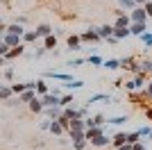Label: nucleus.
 Returning a JSON list of instances; mask_svg holds the SVG:
<instances>
[{"label":"nucleus","instance_id":"nucleus-9","mask_svg":"<svg viewBox=\"0 0 152 150\" xmlns=\"http://www.w3.org/2000/svg\"><path fill=\"white\" fill-rule=\"evenodd\" d=\"M98 34H100L102 41H104V39H109V37H114V25H109V23L100 25V27H98Z\"/></svg>","mask_w":152,"mask_h":150},{"label":"nucleus","instance_id":"nucleus-21","mask_svg":"<svg viewBox=\"0 0 152 150\" xmlns=\"http://www.w3.org/2000/svg\"><path fill=\"white\" fill-rule=\"evenodd\" d=\"M114 37L118 39V41H123V39L132 37V34H129V27H114Z\"/></svg>","mask_w":152,"mask_h":150},{"label":"nucleus","instance_id":"nucleus-11","mask_svg":"<svg viewBox=\"0 0 152 150\" xmlns=\"http://www.w3.org/2000/svg\"><path fill=\"white\" fill-rule=\"evenodd\" d=\"M27 105H30V109H32L34 114H41V112L45 109V105L41 102V96H37V98H32L30 102H27Z\"/></svg>","mask_w":152,"mask_h":150},{"label":"nucleus","instance_id":"nucleus-17","mask_svg":"<svg viewBox=\"0 0 152 150\" xmlns=\"http://www.w3.org/2000/svg\"><path fill=\"white\" fill-rule=\"evenodd\" d=\"M129 23H132V18H129V14H125V16H116V21L111 25L114 27H129Z\"/></svg>","mask_w":152,"mask_h":150},{"label":"nucleus","instance_id":"nucleus-7","mask_svg":"<svg viewBox=\"0 0 152 150\" xmlns=\"http://www.w3.org/2000/svg\"><path fill=\"white\" fill-rule=\"evenodd\" d=\"M41 102H43L45 107H52V105H59V96L57 93H52V91H48L45 96H41ZM61 107V105H59Z\"/></svg>","mask_w":152,"mask_h":150},{"label":"nucleus","instance_id":"nucleus-6","mask_svg":"<svg viewBox=\"0 0 152 150\" xmlns=\"http://www.w3.org/2000/svg\"><path fill=\"white\" fill-rule=\"evenodd\" d=\"M2 41H5V43L9 46V48H14V46H18L20 41H23V37H20V34H12V32H5Z\"/></svg>","mask_w":152,"mask_h":150},{"label":"nucleus","instance_id":"nucleus-39","mask_svg":"<svg viewBox=\"0 0 152 150\" xmlns=\"http://www.w3.org/2000/svg\"><path fill=\"white\" fill-rule=\"evenodd\" d=\"M141 134V139L143 137H150V132H152V127H148V125H143V127H139V130H136Z\"/></svg>","mask_w":152,"mask_h":150},{"label":"nucleus","instance_id":"nucleus-30","mask_svg":"<svg viewBox=\"0 0 152 150\" xmlns=\"http://www.w3.org/2000/svg\"><path fill=\"white\" fill-rule=\"evenodd\" d=\"M141 41H143V43H145V48L150 50V48H152V32H150V30L143 32V34H141Z\"/></svg>","mask_w":152,"mask_h":150},{"label":"nucleus","instance_id":"nucleus-52","mask_svg":"<svg viewBox=\"0 0 152 150\" xmlns=\"http://www.w3.org/2000/svg\"><path fill=\"white\" fill-rule=\"evenodd\" d=\"M16 23H20V25H25V23H27V16H18V18H16Z\"/></svg>","mask_w":152,"mask_h":150},{"label":"nucleus","instance_id":"nucleus-56","mask_svg":"<svg viewBox=\"0 0 152 150\" xmlns=\"http://www.w3.org/2000/svg\"><path fill=\"white\" fill-rule=\"evenodd\" d=\"M0 25H2V21H0Z\"/></svg>","mask_w":152,"mask_h":150},{"label":"nucleus","instance_id":"nucleus-5","mask_svg":"<svg viewBox=\"0 0 152 150\" xmlns=\"http://www.w3.org/2000/svg\"><path fill=\"white\" fill-rule=\"evenodd\" d=\"M118 62H121V68L123 71H136V62H139V59H136V57H123V59H118Z\"/></svg>","mask_w":152,"mask_h":150},{"label":"nucleus","instance_id":"nucleus-35","mask_svg":"<svg viewBox=\"0 0 152 150\" xmlns=\"http://www.w3.org/2000/svg\"><path fill=\"white\" fill-rule=\"evenodd\" d=\"M136 141H141L139 132H127V143H136Z\"/></svg>","mask_w":152,"mask_h":150},{"label":"nucleus","instance_id":"nucleus-27","mask_svg":"<svg viewBox=\"0 0 152 150\" xmlns=\"http://www.w3.org/2000/svg\"><path fill=\"white\" fill-rule=\"evenodd\" d=\"M100 100H104V102H111V98H109L107 93H93L89 98V102H100Z\"/></svg>","mask_w":152,"mask_h":150},{"label":"nucleus","instance_id":"nucleus-45","mask_svg":"<svg viewBox=\"0 0 152 150\" xmlns=\"http://www.w3.org/2000/svg\"><path fill=\"white\" fill-rule=\"evenodd\" d=\"M2 77H5V80H14V68H5Z\"/></svg>","mask_w":152,"mask_h":150},{"label":"nucleus","instance_id":"nucleus-37","mask_svg":"<svg viewBox=\"0 0 152 150\" xmlns=\"http://www.w3.org/2000/svg\"><path fill=\"white\" fill-rule=\"evenodd\" d=\"M86 62H89V64H93V66H102V62H104V59H102V57H98V55H91L89 59H86Z\"/></svg>","mask_w":152,"mask_h":150},{"label":"nucleus","instance_id":"nucleus-18","mask_svg":"<svg viewBox=\"0 0 152 150\" xmlns=\"http://www.w3.org/2000/svg\"><path fill=\"white\" fill-rule=\"evenodd\" d=\"M123 143H127V132H118V134L111 137V146H114V148H118V146H123Z\"/></svg>","mask_w":152,"mask_h":150},{"label":"nucleus","instance_id":"nucleus-46","mask_svg":"<svg viewBox=\"0 0 152 150\" xmlns=\"http://www.w3.org/2000/svg\"><path fill=\"white\" fill-rule=\"evenodd\" d=\"M50 123H52V118H45V121H41V130H50Z\"/></svg>","mask_w":152,"mask_h":150},{"label":"nucleus","instance_id":"nucleus-38","mask_svg":"<svg viewBox=\"0 0 152 150\" xmlns=\"http://www.w3.org/2000/svg\"><path fill=\"white\" fill-rule=\"evenodd\" d=\"M23 41H25V43L37 41V32H25V34H23Z\"/></svg>","mask_w":152,"mask_h":150},{"label":"nucleus","instance_id":"nucleus-24","mask_svg":"<svg viewBox=\"0 0 152 150\" xmlns=\"http://www.w3.org/2000/svg\"><path fill=\"white\" fill-rule=\"evenodd\" d=\"M102 66H104V68H109V71H118V68H121V62H118V59H104V62H102Z\"/></svg>","mask_w":152,"mask_h":150},{"label":"nucleus","instance_id":"nucleus-20","mask_svg":"<svg viewBox=\"0 0 152 150\" xmlns=\"http://www.w3.org/2000/svg\"><path fill=\"white\" fill-rule=\"evenodd\" d=\"M32 98H37V91H34V89H25L23 93H18V102H30Z\"/></svg>","mask_w":152,"mask_h":150},{"label":"nucleus","instance_id":"nucleus-4","mask_svg":"<svg viewBox=\"0 0 152 150\" xmlns=\"http://www.w3.org/2000/svg\"><path fill=\"white\" fill-rule=\"evenodd\" d=\"M150 27H148V21H143V23H129V34L132 37H141L143 32H148Z\"/></svg>","mask_w":152,"mask_h":150},{"label":"nucleus","instance_id":"nucleus-13","mask_svg":"<svg viewBox=\"0 0 152 150\" xmlns=\"http://www.w3.org/2000/svg\"><path fill=\"white\" fill-rule=\"evenodd\" d=\"M20 55H25V46L23 43H18V46H14L9 52H7V57L5 59H16V57H20Z\"/></svg>","mask_w":152,"mask_h":150},{"label":"nucleus","instance_id":"nucleus-23","mask_svg":"<svg viewBox=\"0 0 152 150\" xmlns=\"http://www.w3.org/2000/svg\"><path fill=\"white\" fill-rule=\"evenodd\" d=\"M14 96V91H12V87H9V84H2V87H0V100H9Z\"/></svg>","mask_w":152,"mask_h":150},{"label":"nucleus","instance_id":"nucleus-1","mask_svg":"<svg viewBox=\"0 0 152 150\" xmlns=\"http://www.w3.org/2000/svg\"><path fill=\"white\" fill-rule=\"evenodd\" d=\"M80 41H91V43H98V41H102L100 39V34H98V27H89V30L86 32H82V34H80Z\"/></svg>","mask_w":152,"mask_h":150},{"label":"nucleus","instance_id":"nucleus-36","mask_svg":"<svg viewBox=\"0 0 152 150\" xmlns=\"http://www.w3.org/2000/svg\"><path fill=\"white\" fill-rule=\"evenodd\" d=\"M59 125H61V127H64V132H66V130H68V127H70V118H66V116H64V112H61V116H59Z\"/></svg>","mask_w":152,"mask_h":150},{"label":"nucleus","instance_id":"nucleus-43","mask_svg":"<svg viewBox=\"0 0 152 150\" xmlns=\"http://www.w3.org/2000/svg\"><path fill=\"white\" fill-rule=\"evenodd\" d=\"M143 9H145L148 18H152V2H150V0H145V2H143Z\"/></svg>","mask_w":152,"mask_h":150},{"label":"nucleus","instance_id":"nucleus-49","mask_svg":"<svg viewBox=\"0 0 152 150\" xmlns=\"http://www.w3.org/2000/svg\"><path fill=\"white\" fill-rule=\"evenodd\" d=\"M45 52H48V50H45V48H39L37 52H34V57H37V59H41V57H43Z\"/></svg>","mask_w":152,"mask_h":150},{"label":"nucleus","instance_id":"nucleus-2","mask_svg":"<svg viewBox=\"0 0 152 150\" xmlns=\"http://www.w3.org/2000/svg\"><path fill=\"white\" fill-rule=\"evenodd\" d=\"M129 18H132V23H143V21H148V14L145 9H143V5H136L129 12Z\"/></svg>","mask_w":152,"mask_h":150},{"label":"nucleus","instance_id":"nucleus-16","mask_svg":"<svg viewBox=\"0 0 152 150\" xmlns=\"http://www.w3.org/2000/svg\"><path fill=\"white\" fill-rule=\"evenodd\" d=\"M34 32H37V39H43V37H48V34H52V27L48 23H41Z\"/></svg>","mask_w":152,"mask_h":150},{"label":"nucleus","instance_id":"nucleus-55","mask_svg":"<svg viewBox=\"0 0 152 150\" xmlns=\"http://www.w3.org/2000/svg\"><path fill=\"white\" fill-rule=\"evenodd\" d=\"M150 139H152V132H150Z\"/></svg>","mask_w":152,"mask_h":150},{"label":"nucleus","instance_id":"nucleus-44","mask_svg":"<svg viewBox=\"0 0 152 150\" xmlns=\"http://www.w3.org/2000/svg\"><path fill=\"white\" fill-rule=\"evenodd\" d=\"M84 62H86V59H70V62L66 64V66H73V68H77V66H82Z\"/></svg>","mask_w":152,"mask_h":150},{"label":"nucleus","instance_id":"nucleus-41","mask_svg":"<svg viewBox=\"0 0 152 150\" xmlns=\"http://www.w3.org/2000/svg\"><path fill=\"white\" fill-rule=\"evenodd\" d=\"M143 96H145V98L152 102V80L148 82V87H145V91H143Z\"/></svg>","mask_w":152,"mask_h":150},{"label":"nucleus","instance_id":"nucleus-48","mask_svg":"<svg viewBox=\"0 0 152 150\" xmlns=\"http://www.w3.org/2000/svg\"><path fill=\"white\" fill-rule=\"evenodd\" d=\"M125 87H127V91H136V84H134V80H127Z\"/></svg>","mask_w":152,"mask_h":150},{"label":"nucleus","instance_id":"nucleus-8","mask_svg":"<svg viewBox=\"0 0 152 150\" xmlns=\"http://www.w3.org/2000/svg\"><path fill=\"white\" fill-rule=\"evenodd\" d=\"M86 127H93V125H104L107 123V116H104V114H95L93 118H89V116H86Z\"/></svg>","mask_w":152,"mask_h":150},{"label":"nucleus","instance_id":"nucleus-51","mask_svg":"<svg viewBox=\"0 0 152 150\" xmlns=\"http://www.w3.org/2000/svg\"><path fill=\"white\" fill-rule=\"evenodd\" d=\"M116 150H132V143H123V146H118Z\"/></svg>","mask_w":152,"mask_h":150},{"label":"nucleus","instance_id":"nucleus-12","mask_svg":"<svg viewBox=\"0 0 152 150\" xmlns=\"http://www.w3.org/2000/svg\"><path fill=\"white\" fill-rule=\"evenodd\" d=\"M45 114H48V118H59V116H61V112H64V107H59V105H52V107H45L43 109Z\"/></svg>","mask_w":152,"mask_h":150},{"label":"nucleus","instance_id":"nucleus-53","mask_svg":"<svg viewBox=\"0 0 152 150\" xmlns=\"http://www.w3.org/2000/svg\"><path fill=\"white\" fill-rule=\"evenodd\" d=\"M145 114H148V118H152V107H148V112H145Z\"/></svg>","mask_w":152,"mask_h":150},{"label":"nucleus","instance_id":"nucleus-25","mask_svg":"<svg viewBox=\"0 0 152 150\" xmlns=\"http://www.w3.org/2000/svg\"><path fill=\"white\" fill-rule=\"evenodd\" d=\"M48 91H50V89H48L45 80H37V96H45Z\"/></svg>","mask_w":152,"mask_h":150},{"label":"nucleus","instance_id":"nucleus-15","mask_svg":"<svg viewBox=\"0 0 152 150\" xmlns=\"http://www.w3.org/2000/svg\"><path fill=\"white\" fill-rule=\"evenodd\" d=\"M66 43H68V50H80V34H68L66 37Z\"/></svg>","mask_w":152,"mask_h":150},{"label":"nucleus","instance_id":"nucleus-28","mask_svg":"<svg viewBox=\"0 0 152 150\" xmlns=\"http://www.w3.org/2000/svg\"><path fill=\"white\" fill-rule=\"evenodd\" d=\"M107 123L109 125H123V123H127V116H109Z\"/></svg>","mask_w":152,"mask_h":150},{"label":"nucleus","instance_id":"nucleus-47","mask_svg":"<svg viewBox=\"0 0 152 150\" xmlns=\"http://www.w3.org/2000/svg\"><path fill=\"white\" fill-rule=\"evenodd\" d=\"M132 150H145V143H141V141H136V143H132Z\"/></svg>","mask_w":152,"mask_h":150},{"label":"nucleus","instance_id":"nucleus-50","mask_svg":"<svg viewBox=\"0 0 152 150\" xmlns=\"http://www.w3.org/2000/svg\"><path fill=\"white\" fill-rule=\"evenodd\" d=\"M104 41H109V46H118V39L116 37H109V39H104Z\"/></svg>","mask_w":152,"mask_h":150},{"label":"nucleus","instance_id":"nucleus-14","mask_svg":"<svg viewBox=\"0 0 152 150\" xmlns=\"http://www.w3.org/2000/svg\"><path fill=\"white\" fill-rule=\"evenodd\" d=\"M43 48L45 50H55L57 48V34H55V32L48 34V37H43Z\"/></svg>","mask_w":152,"mask_h":150},{"label":"nucleus","instance_id":"nucleus-19","mask_svg":"<svg viewBox=\"0 0 152 150\" xmlns=\"http://www.w3.org/2000/svg\"><path fill=\"white\" fill-rule=\"evenodd\" d=\"M109 141H111V139H109V137H104V134H100V137L91 139V146H95V148H104V146H109Z\"/></svg>","mask_w":152,"mask_h":150},{"label":"nucleus","instance_id":"nucleus-31","mask_svg":"<svg viewBox=\"0 0 152 150\" xmlns=\"http://www.w3.org/2000/svg\"><path fill=\"white\" fill-rule=\"evenodd\" d=\"M118 7H123L125 12H132L136 5H134V0H118Z\"/></svg>","mask_w":152,"mask_h":150},{"label":"nucleus","instance_id":"nucleus-54","mask_svg":"<svg viewBox=\"0 0 152 150\" xmlns=\"http://www.w3.org/2000/svg\"><path fill=\"white\" fill-rule=\"evenodd\" d=\"M143 2H145V0H134V5H143Z\"/></svg>","mask_w":152,"mask_h":150},{"label":"nucleus","instance_id":"nucleus-32","mask_svg":"<svg viewBox=\"0 0 152 150\" xmlns=\"http://www.w3.org/2000/svg\"><path fill=\"white\" fill-rule=\"evenodd\" d=\"M50 132H52V134H55V137H57V134H61V132H64V127H61V125H59V121H57V118H55V121H52V123H50Z\"/></svg>","mask_w":152,"mask_h":150},{"label":"nucleus","instance_id":"nucleus-22","mask_svg":"<svg viewBox=\"0 0 152 150\" xmlns=\"http://www.w3.org/2000/svg\"><path fill=\"white\" fill-rule=\"evenodd\" d=\"M68 130H82L84 132V130H86V121H84V118H73Z\"/></svg>","mask_w":152,"mask_h":150},{"label":"nucleus","instance_id":"nucleus-42","mask_svg":"<svg viewBox=\"0 0 152 150\" xmlns=\"http://www.w3.org/2000/svg\"><path fill=\"white\" fill-rule=\"evenodd\" d=\"M9 50H12V48H9L5 41H0V57H7V52H9Z\"/></svg>","mask_w":152,"mask_h":150},{"label":"nucleus","instance_id":"nucleus-34","mask_svg":"<svg viewBox=\"0 0 152 150\" xmlns=\"http://www.w3.org/2000/svg\"><path fill=\"white\" fill-rule=\"evenodd\" d=\"M9 87H12V91H14L16 96H18V93H23L25 89H30V87H27V82H25V84H9Z\"/></svg>","mask_w":152,"mask_h":150},{"label":"nucleus","instance_id":"nucleus-33","mask_svg":"<svg viewBox=\"0 0 152 150\" xmlns=\"http://www.w3.org/2000/svg\"><path fill=\"white\" fill-rule=\"evenodd\" d=\"M68 132V137L73 139V141H77V139H84V132L82 130H66Z\"/></svg>","mask_w":152,"mask_h":150},{"label":"nucleus","instance_id":"nucleus-29","mask_svg":"<svg viewBox=\"0 0 152 150\" xmlns=\"http://www.w3.org/2000/svg\"><path fill=\"white\" fill-rule=\"evenodd\" d=\"M75 102V98H73V93H66V96H59V105L66 107V105H73Z\"/></svg>","mask_w":152,"mask_h":150},{"label":"nucleus","instance_id":"nucleus-3","mask_svg":"<svg viewBox=\"0 0 152 150\" xmlns=\"http://www.w3.org/2000/svg\"><path fill=\"white\" fill-rule=\"evenodd\" d=\"M100 134H104V125H93V127H86V130H84V139H86V141L100 137Z\"/></svg>","mask_w":152,"mask_h":150},{"label":"nucleus","instance_id":"nucleus-10","mask_svg":"<svg viewBox=\"0 0 152 150\" xmlns=\"http://www.w3.org/2000/svg\"><path fill=\"white\" fill-rule=\"evenodd\" d=\"M45 77H55V80H59V82H68V80H73V75H68V73H57V71H45Z\"/></svg>","mask_w":152,"mask_h":150},{"label":"nucleus","instance_id":"nucleus-26","mask_svg":"<svg viewBox=\"0 0 152 150\" xmlns=\"http://www.w3.org/2000/svg\"><path fill=\"white\" fill-rule=\"evenodd\" d=\"M64 87L73 91V89H82V87H84V82H82V80H68V82H64Z\"/></svg>","mask_w":152,"mask_h":150},{"label":"nucleus","instance_id":"nucleus-40","mask_svg":"<svg viewBox=\"0 0 152 150\" xmlns=\"http://www.w3.org/2000/svg\"><path fill=\"white\" fill-rule=\"evenodd\" d=\"M84 146H86V139H77V141H73V148H75V150H84Z\"/></svg>","mask_w":152,"mask_h":150}]
</instances>
